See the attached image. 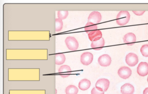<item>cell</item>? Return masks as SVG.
Instances as JSON below:
<instances>
[{
	"mask_svg": "<svg viewBox=\"0 0 148 94\" xmlns=\"http://www.w3.org/2000/svg\"><path fill=\"white\" fill-rule=\"evenodd\" d=\"M121 92L122 94H133L134 92V86L130 84H125L121 87Z\"/></svg>",
	"mask_w": 148,
	"mask_h": 94,
	"instance_id": "cell-13",
	"label": "cell"
},
{
	"mask_svg": "<svg viewBox=\"0 0 148 94\" xmlns=\"http://www.w3.org/2000/svg\"><path fill=\"white\" fill-rule=\"evenodd\" d=\"M138 74L142 77L147 76L148 74V64L146 62H141L137 68Z\"/></svg>",
	"mask_w": 148,
	"mask_h": 94,
	"instance_id": "cell-7",
	"label": "cell"
},
{
	"mask_svg": "<svg viewBox=\"0 0 148 94\" xmlns=\"http://www.w3.org/2000/svg\"><path fill=\"white\" fill-rule=\"evenodd\" d=\"M105 41L103 38L100 39L99 40L92 42L91 47L95 50H99L103 49L104 46Z\"/></svg>",
	"mask_w": 148,
	"mask_h": 94,
	"instance_id": "cell-14",
	"label": "cell"
},
{
	"mask_svg": "<svg viewBox=\"0 0 148 94\" xmlns=\"http://www.w3.org/2000/svg\"><path fill=\"white\" fill-rule=\"evenodd\" d=\"M78 89L75 85H70L66 89V94H77Z\"/></svg>",
	"mask_w": 148,
	"mask_h": 94,
	"instance_id": "cell-18",
	"label": "cell"
},
{
	"mask_svg": "<svg viewBox=\"0 0 148 94\" xmlns=\"http://www.w3.org/2000/svg\"><path fill=\"white\" fill-rule=\"evenodd\" d=\"M125 62L129 66H135L138 62V57L134 53H130L125 58Z\"/></svg>",
	"mask_w": 148,
	"mask_h": 94,
	"instance_id": "cell-6",
	"label": "cell"
},
{
	"mask_svg": "<svg viewBox=\"0 0 148 94\" xmlns=\"http://www.w3.org/2000/svg\"><path fill=\"white\" fill-rule=\"evenodd\" d=\"M99 64L103 67L109 66L111 63V58L109 55L104 54L99 57L98 59Z\"/></svg>",
	"mask_w": 148,
	"mask_h": 94,
	"instance_id": "cell-9",
	"label": "cell"
},
{
	"mask_svg": "<svg viewBox=\"0 0 148 94\" xmlns=\"http://www.w3.org/2000/svg\"><path fill=\"white\" fill-rule=\"evenodd\" d=\"M93 59L92 53L90 52H84L80 57V62L84 65H88L92 63Z\"/></svg>",
	"mask_w": 148,
	"mask_h": 94,
	"instance_id": "cell-4",
	"label": "cell"
},
{
	"mask_svg": "<svg viewBox=\"0 0 148 94\" xmlns=\"http://www.w3.org/2000/svg\"><path fill=\"white\" fill-rule=\"evenodd\" d=\"M84 28L86 32L89 34L91 32L97 30V25L92 23L88 22Z\"/></svg>",
	"mask_w": 148,
	"mask_h": 94,
	"instance_id": "cell-17",
	"label": "cell"
},
{
	"mask_svg": "<svg viewBox=\"0 0 148 94\" xmlns=\"http://www.w3.org/2000/svg\"><path fill=\"white\" fill-rule=\"evenodd\" d=\"M63 27V22L60 19L57 18L55 20V31L56 32L60 31Z\"/></svg>",
	"mask_w": 148,
	"mask_h": 94,
	"instance_id": "cell-19",
	"label": "cell"
},
{
	"mask_svg": "<svg viewBox=\"0 0 148 94\" xmlns=\"http://www.w3.org/2000/svg\"><path fill=\"white\" fill-rule=\"evenodd\" d=\"M65 43L67 48L70 50H77L78 48V42L74 37H67L65 40Z\"/></svg>",
	"mask_w": 148,
	"mask_h": 94,
	"instance_id": "cell-2",
	"label": "cell"
},
{
	"mask_svg": "<svg viewBox=\"0 0 148 94\" xmlns=\"http://www.w3.org/2000/svg\"><path fill=\"white\" fill-rule=\"evenodd\" d=\"M140 51L143 56L148 57V44L143 45L140 49Z\"/></svg>",
	"mask_w": 148,
	"mask_h": 94,
	"instance_id": "cell-21",
	"label": "cell"
},
{
	"mask_svg": "<svg viewBox=\"0 0 148 94\" xmlns=\"http://www.w3.org/2000/svg\"><path fill=\"white\" fill-rule=\"evenodd\" d=\"M143 94H148V87L145 89Z\"/></svg>",
	"mask_w": 148,
	"mask_h": 94,
	"instance_id": "cell-24",
	"label": "cell"
},
{
	"mask_svg": "<svg viewBox=\"0 0 148 94\" xmlns=\"http://www.w3.org/2000/svg\"><path fill=\"white\" fill-rule=\"evenodd\" d=\"M132 12L136 15H138V16H141L145 12V11H132Z\"/></svg>",
	"mask_w": 148,
	"mask_h": 94,
	"instance_id": "cell-23",
	"label": "cell"
},
{
	"mask_svg": "<svg viewBox=\"0 0 148 94\" xmlns=\"http://www.w3.org/2000/svg\"><path fill=\"white\" fill-rule=\"evenodd\" d=\"M130 15L128 11H121L116 17V23L119 25L123 26L129 22Z\"/></svg>",
	"mask_w": 148,
	"mask_h": 94,
	"instance_id": "cell-1",
	"label": "cell"
},
{
	"mask_svg": "<svg viewBox=\"0 0 148 94\" xmlns=\"http://www.w3.org/2000/svg\"><path fill=\"white\" fill-rule=\"evenodd\" d=\"M124 42L128 46H132L135 44L136 40V35L132 33H129L125 35L123 39Z\"/></svg>",
	"mask_w": 148,
	"mask_h": 94,
	"instance_id": "cell-11",
	"label": "cell"
},
{
	"mask_svg": "<svg viewBox=\"0 0 148 94\" xmlns=\"http://www.w3.org/2000/svg\"><path fill=\"white\" fill-rule=\"evenodd\" d=\"M91 85L90 81L88 79L84 78L82 79L79 83V89L82 91H86L90 88Z\"/></svg>",
	"mask_w": 148,
	"mask_h": 94,
	"instance_id": "cell-15",
	"label": "cell"
},
{
	"mask_svg": "<svg viewBox=\"0 0 148 94\" xmlns=\"http://www.w3.org/2000/svg\"><path fill=\"white\" fill-rule=\"evenodd\" d=\"M147 81H148V78H147Z\"/></svg>",
	"mask_w": 148,
	"mask_h": 94,
	"instance_id": "cell-25",
	"label": "cell"
},
{
	"mask_svg": "<svg viewBox=\"0 0 148 94\" xmlns=\"http://www.w3.org/2000/svg\"><path fill=\"white\" fill-rule=\"evenodd\" d=\"M91 94H104V91H101L95 87L92 90Z\"/></svg>",
	"mask_w": 148,
	"mask_h": 94,
	"instance_id": "cell-22",
	"label": "cell"
},
{
	"mask_svg": "<svg viewBox=\"0 0 148 94\" xmlns=\"http://www.w3.org/2000/svg\"><path fill=\"white\" fill-rule=\"evenodd\" d=\"M69 13L67 11H59L58 12V18L64 20L68 16Z\"/></svg>",
	"mask_w": 148,
	"mask_h": 94,
	"instance_id": "cell-20",
	"label": "cell"
},
{
	"mask_svg": "<svg viewBox=\"0 0 148 94\" xmlns=\"http://www.w3.org/2000/svg\"><path fill=\"white\" fill-rule=\"evenodd\" d=\"M88 34L89 39L92 42L97 41L102 38V33L99 30L92 31Z\"/></svg>",
	"mask_w": 148,
	"mask_h": 94,
	"instance_id": "cell-12",
	"label": "cell"
},
{
	"mask_svg": "<svg viewBox=\"0 0 148 94\" xmlns=\"http://www.w3.org/2000/svg\"><path fill=\"white\" fill-rule=\"evenodd\" d=\"M110 81L106 78H101L97 81L96 87L101 91H106L110 86Z\"/></svg>",
	"mask_w": 148,
	"mask_h": 94,
	"instance_id": "cell-3",
	"label": "cell"
},
{
	"mask_svg": "<svg viewBox=\"0 0 148 94\" xmlns=\"http://www.w3.org/2000/svg\"><path fill=\"white\" fill-rule=\"evenodd\" d=\"M118 74L121 78L125 79H127L131 75L132 70L129 67L123 66L118 70Z\"/></svg>",
	"mask_w": 148,
	"mask_h": 94,
	"instance_id": "cell-8",
	"label": "cell"
},
{
	"mask_svg": "<svg viewBox=\"0 0 148 94\" xmlns=\"http://www.w3.org/2000/svg\"><path fill=\"white\" fill-rule=\"evenodd\" d=\"M71 67L67 65H62L60 66L58 70L59 74L64 78L69 76L71 74Z\"/></svg>",
	"mask_w": 148,
	"mask_h": 94,
	"instance_id": "cell-10",
	"label": "cell"
},
{
	"mask_svg": "<svg viewBox=\"0 0 148 94\" xmlns=\"http://www.w3.org/2000/svg\"><path fill=\"white\" fill-rule=\"evenodd\" d=\"M101 19L102 16L99 12H93L91 13L88 17V22L96 25L100 23Z\"/></svg>",
	"mask_w": 148,
	"mask_h": 94,
	"instance_id": "cell-5",
	"label": "cell"
},
{
	"mask_svg": "<svg viewBox=\"0 0 148 94\" xmlns=\"http://www.w3.org/2000/svg\"><path fill=\"white\" fill-rule=\"evenodd\" d=\"M66 60V57L63 53H58L55 55V63L58 65L63 64Z\"/></svg>",
	"mask_w": 148,
	"mask_h": 94,
	"instance_id": "cell-16",
	"label": "cell"
}]
</instances>
